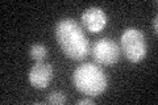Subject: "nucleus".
<instances>
[{"mask_svg": "<svg viewBox=\"0 0 158 105\" xmlns=\"http://www.w3.org/2000/svg\"><path fill=\"white\" fill-rule=\"evenodd\" d=\"M48 47L42 43H34L29 49V55L34 62H44L48 57Z\"/></svg>", "mask_w": 158, "mask_h": 105, "instance_id": "0eeeda50", "label": "nucleus"}, {"mask_svg": "<svg viewBox=\"0 0 158 105\" xmlns=\"http://www.w3.org/2000/svg\"><path fill=\"white\" fill-rule=\"evenodd\" d=\"M120 47L111 38H100L94 43L91 55L94 61L102 66H115L120 59Z\"/></svg>", "mask_w": 158, "mask_h": 105, "instance_id": "20e7f679", "label": "nucleus"}, {"mask_svg": "<svg viewBox=\"0 0 158 105\" xmlns=\"http://www.w3.org/2000/svg\"><path fill=\"white\" fill-rule=\"evenodd\" d=\"M56 39L62 53L73 61H82L90 53V42L82 26L74 18L65 17L56 24Z\"/></svg>", "mask_w": 158, "mask_h": 105, "instance_id": "f257e3e1", "label": "nucleus"}, {"mask_svg": "<svg viewBox=\"0 0 158 105\" xmlns=\"http://www.w3.org/2000/svg\"><path fill=\"white\" fill-rule=\"evenodd\" d=\"M77 104H78V105H85V104H87V105H94V104H95V101L92 100V97H88V96H87L86 99L78 100Z\"/></svg>", "mask_w": 158, "mask_h": 105, "instance_id": "1a4fd4ad", "label": "nucleus"}, {"mask_svg": "<svg viewBox=\"0 0 158 105\" xmlns=\"http://www.w3.org/2000/svg\"><path fill=\"white\" fill-rule=\"evenodd\" d=\"M152 26H153V30L154 33H158V16H154L152 20Z\"/></svg>", "mask_w": 158, "mask_h": 105, "instance_id": "9d476101", "label": "nucleus"}, {"mask_svg": "<svg viewBox=\"0 0 158 105\" xmlns=\"http://www.w3.org/2000/svg\"><path fill=\"white\" fill-rule=\"evenodd\" d=\"M74 87L88 97H98L106 92L108 79L104 71L94 63H83L74 70Z\"/></svg>", "mask_w": 158, "mask_h": 105, "instance_id": "f03ea898", "label": "nucleus"}, {"mask_svg": "<svg viewBox=\"0 0 158 105\" xmlns=\"http://www.w3.org/2000/svg\"><path fill=\"white\" fill-rule=\"evenodd\" d=\"M81 21L83 24V26L90 33L96 34L99 32H102L107 25V14L99 7H90L83 11L81 16Z\"/></svg>", "mask_w": 158, "mask_h": 105, "instance_id": "39448f33", "label": "nucleus"}, {"mask_svg": "<svg viewBox=\"0 0 158 105\" xmlns=\"http://www.w3.org/2000/svg\"><path fill=\"white\" fill-rule=\"evenodd\" d=\"M66 101H67V97L62 91H53L49 93V96L46 99V103L53 104V105H62Z\"/></svg>", "mask_w": 158, "mask_h": 105, "instance_id": "6e6552de", "label": "nucleus"}, {"mask_svg": "<svg viewBox=\"0 0 158 105\" xmlns=\"http://www.w3.org/2000/svg\"><path fill=\"white\" fill-rule=\"evenodd\" d=\"M54 75L53 66L45 62H37L28 74V80L31 86L37 89H44L50 84Z\"/></svg>", "mask_w": 158, "mask_h": 105, "instance_id": "423d86ee", "label": "nucleus"}, {"mask_svg": "<svg viewBox=\"0 0 158 105\" xmlns=\"http://www.w3.org/2000/svg\"><path fill=\"white\" fill-rule=\"evenodd\" d=\"M123 54L132 63H138L146 57V38L140 29L127 28L120 36Z\"/></svg>", "mask_w": 158, "mask_h": 105, "instance_id": "7ed1b4c3", "label": "nucleus"}]
</instances>
